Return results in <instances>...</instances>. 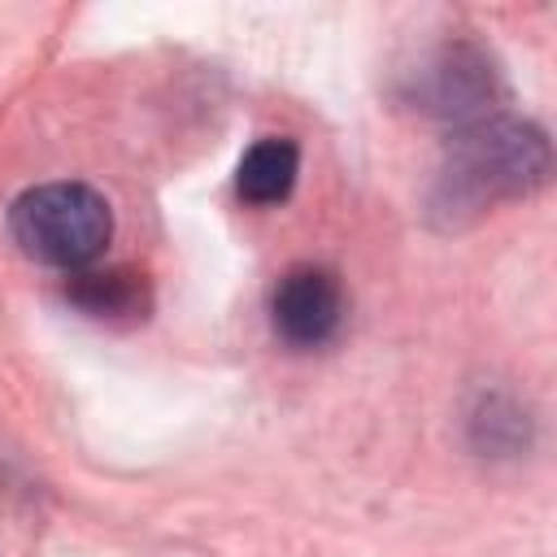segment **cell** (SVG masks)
Returning <instances> with one entry per match:
<instances>
[{
    "mask_svg": "<svg viewBox=\"0 0 557 557\" xmlns=\"http://www.w3.org/2000/svg\"><path fill=\"white\" fill-rule=\"evenodd\" d=\"M553 174L548 135L513 113H487L444 139V157L426 196V218L440 231H461L500 200L531 196Z\"/></svg>",
    "mask_w": 557,
    "mask_h": 557,
    "instance_id": "obj_1",
    "label": "cell"
},
{
    "mask_svg": "<svg viewBox=\"0 0 557 557\" xmlns=\"http://www.w3.org/2000/svg\"><path fill=\"white\" fill-rule=\"evenodd\" d=\"M4 222H9L13 244L30 261L52 265V270H70V274L87 270L104 252V244L113 239L109 200L91 183H74V178L17 191Z\"/></svg>",
    "mask_w": 557,
    "mask_h": 557,
    "instance_id": "obj_2",
    "label": "cell"
},
{
    "mask_svg": "<svg viewBox=\"0 0 557 557\" xmlns=\"http://www.w3.org/2000/svg\"><path fill=\"white\" fill-rule=\"evenodd\" d=\"M500 96H505V78L496 70L492 52L470 39L431 48L400 78V100L409 109H418L422 117L453 122V131L496 113Z\"/></svg>",
    "mask_w": 557,
    "mask_h": 557,
    "instance_id": "obj_3",
    "label": "cell"
},
{
    "mask_svg": "<svg viewBox=\"0 0 557 557\" xmlns=\"http://www.w3.org/2000/svg\"><path fill=\"white\" fill-rule=\"evenodd\" d=\"M344 322V287L326 265H292L270 292V326L292 348H322Z\"/></svg>",
    "mask_w": 557,
    "mask_h": 557,
    "instance_id": "obj_4",
    "label": "cell"
},
{
    "mask_svg": "<svg viewBox=\"0 0 557 557\" xmlns=\"http://www.w3.org/2000/svg\"><path fill=\"white\" fill-rule=\"evenodd\" d=\"M300 178V148L287 135L257 139L235 165V191L248 205H283Z\"/></svg>",
    "mask_w": 557,
    "mask_h": 557,
    "instance_id": "obj_5",
    "label": "cell"
},
{
    "mask_svg": "<svg viewBox=\"0 0 557 557\" xmlns=\"http://www.w3.org/2000/svg\"><path fill=\"white\" fill-rule=\"evenodd\" d=\"M65 300L100 322H117V318H144L148 309V287L139 274L131 270H78L65 283Z\"/></svg>",
    "mask_w": 557,
    "mask_h": 557,
    "instance_id": "obj_6",
    "label": "cell"
}]
</instances>
